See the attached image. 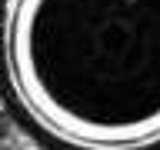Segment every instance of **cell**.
Returning a JSON list of instances; mask_svg holds the SVG:
<instances>
[{"instance_id": "obj_2", "label": "cell", "mask_w": 160, "mask_h": 150, "mask_svg": "<svg viewBox=\"0 0 160 150\" xmlns=\"http://www.w3.org/2000/svg\"><path fill=\"white\" fill-rule=\"evenodd\" d=\"M27 150H37V147H27Z\"/></svg>"}, {"instance_id": "obj_1", "label": "cell", "mask_w": 160, "mask_h": 150, "mask_svg": "<svg viewBox=\"0 0 160 150\" xmlns=\"http://www.w3.org/2000/svg\"><path fill=\"white\" fill-rule=\"evenodd\" d=\"M10 93L73 150L160 143V0H3Z\"/></svg>"}]
</instances>
